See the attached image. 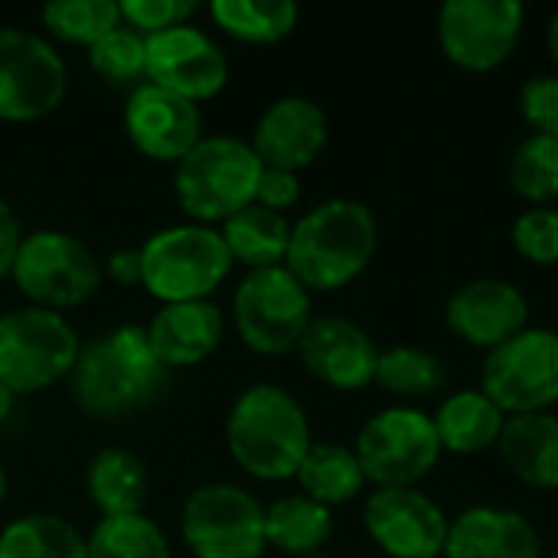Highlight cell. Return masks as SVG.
I'll list each match as a JSON object with an SVG mask.
<instances>
[{"label": "cell", "instance_id": "6da1fadb", "mask_svg": "<svg viewBox=\"0 0 558 558\" xmlns=\"http://www.w3.org/2000/svg\"><path fill=\"white\" fill-rule=\"evenodd\" d=\"M376 213L353 196H333L291 222L284 268L311 291L333 294L350 288L376 258Z\"/></svg>", "mask_w": 558, "mask_h": 558}, {"label": "cell", "instance_id": "7a4b0ae2", "mask_svg": "<svg viewBox=\"0 0 558 558\" xmlns=\"http://www.w3.org/2000/svg\"><path fill=\"white\" fill-rule=\"evenodd\" d=\"M314 438L304 405L275 383H255L229 409L226 448L255 481H294Z\"/></svg>", "mask_w": 558, "mask_h": 558}, {"label": "cell", "instance_id": "3957f363", "mask_svg": "<svg viewBox=\"0 0 558 558\" xmlns=\"http://www.w3.org/2000/svg\"><path fill=\"white\" fill-rule=\"evenodd\" d=\"M72 396L95 418H121L157 399L167 369L157 360L147 327L124 324L82 347L72 369Z\"/></svg>", "mask_w": 558, "mask_h": 558}, {"label": "cell", "instance_id": "277c9868", "mask_svg": "<svg viewBox=\"0 0 558 558\" xmlns=\"http://www.w3.org/2000/svg\"><path fill=\"white\" fill-rule=\"evenodd\" d=\"M265 163L248 141L232 134H206L173 173V193L190 222L222 226L229 216L255 203Z\"/></svg>", "mask_w": 558, "mask_h": 558}, {"label": "cell", "instance_id": "5b68a950", "mask_svg": "<svg viewBox=\"0 0 558 558\" xmlns=\"http://www.w3.org/2000/svg\"><path fill=\"white\" fill-rule=\"evenodd\" d=\"M141 288L160 304L209 301L235 268L219 229L199 222H180L154 232L141 245Z\"/></svg>", "mask_w": 558, "mask_h": 558}, {"label": "cell", "instance_id": "8992f818", "mask_svg": "<svg viewBox=\"0 0 558 558\" xmlns=\"http://www.w3.org/2000/svg\"><path fill=\"white\" fill-rule=\"evenodd\" d=\"M10 278L16 291L29 301V307L62 314L98 294L105 281V265L72 232L36 229L23 235Z\"/></svg>", "mask_w": 558, "mask_h": 558}, {"label": "cell", "instance_id": "52a82bcc", "mask_svg": "<svg viewBox=\"0 0 558 558\" xmlns=\"http://www.w3.org/2000/svg\"><path fill=\"white\" fill-rule=\"evenodd\" d=\"M82 343L65 314L16 307L0 314V383L13 396L43 392L72 376Z\"/></svg>", "mask_w": 558, "mask_h": 558}, {"label": "cell", "instance_id": "ba28073f", "mask_svg": "<svg viewBox=\"0 0 558 558\" xmlns=\"http://www.w3.org/2000/svg\"><path fill=\"white\" fill-rule=\"evenodd\" d=\"M366 484L418 487L441 461V441L432 412L418 405H386L369 415L353 441Z\"/></svg>", "mask_w": 558, "mask_h": 558}, {"label": "cell", "instance_id": "9c48e42d", "mask_svg": "<svg viewBox=\"0 0 558 558\" xmlns=\"http://www.w3.org/2000/svg\"><path fill=\"white\" fill-rule=\"evenodd\" d=\"M239 340L258 356H284L298 350L314 320V294L281 265L248 271L232 298Z\"/></svg>", "mask_w": 558, "mask_h": 558}, {"label": "cell", "instance_id": "30bf717a", "mask_svg": "<svg viewBox=\"0 0 558 558\" xmlns=\"http://www.w3.org/2000/svg\"><path fill=\"white\" fill-rule=\"evenodd\" d=\"M180 533L196 558H262L265 507L245 487L216 481L196 487L180 513Z\"/></svg>", "mask_w": 558, "mask_h": 558}, {"label": "cell", "instance_id": "8fae6325", "mask_svg": "<svg viewBox=\"0 0 558 558\" xmlns=\"http://www.w3.org/2000/svg\"><path fill=\"white\" fill-rule=\"evenodd\" d=\"M481 389L507 418L553 412L558 405V330L526 327L487 353Z\"/></svg>", "mask_w": 558, "mask_h": 558}, {"label": "cell", "instance_id": "7c38bea8", "mask_svg": "<svg viewBox=\"0 0 558 558\" xmlns=\"http://www.w3.org/2000/svg\"><path fill=\"white\" fill-rule=\"evenodd\" d=\"M65 88V59L46 36L0 26V121H39L62 105Z\"/></svg>", "mask_w": 558, "mask_h": 558}, {"label": "cell", "instance_id": "4fadbf2b", "mask_svg": "<svg viewBox=\"0 0 558 558\" xmlns=\"http://www.w3.org/2000/svg\"><path fill=\"white\" fill-rule=\"evenodd\" d=\"M523 26L520 0H448L438 10V46L464 72H494L517 52Z\"/></svg>", "mask_w": 558, "mask_h": 558}, {"label": "cell", "instance_id": "5bb4252c", "mask_svg": "<svg viewBox=\"0 0 558 558\" xmlns=\"http://www.w3.org/2000/svg\"><path fill=\"white\" fill-rule=\"evenodd\" d=\"M363 526L389 558H441L451 517L422 487H376L363 504Z\"/></svg>", "mask_w": 558, "mask_h": 558}, {"label": "cell", "instance_id": "9a60e30c", "mask_svg": "<svg viewBox=\"0 0 558 558\" xmlns=\"http://www.w3.org/2000/svg\"><path fill=\"white\" fill-rule=\"evenodd\" d=\"M147 82L199 105L226 88L229 56L206 29L180 23L147 36Z\"/></svg>", "mask_w": 558, "mask_h": 558}, {"label": "cell", "instance_id": "2e32d148", "mask_svg": "<svg viewBox=\"0 0 558 558\" xmlns=\"http://www.w3.org/2000/svg\"><path fill=\"white\" fill-rule=\"evenodd\" d=\"M448 330L484 356L530 327V298L507 278H474L445 304Z\"/></svg>", "mask_w": 558, "mask_h": 558}, {"label": "cell", "instance_id": "e0dca14e", "mask_svg": "<svg viewBox=\"0 0 558 558\" xmlns=\"http://www.w3.org/2000/svg\"><path fill=\"white\" fill-rule=\"evenodd\" d=\"M124 131L131 144L157 163H180L206 137L199 105L150 82L131 88L124 101Z\"/></svg>", "mask_w": 558, "mask_h": 558}, {"label": "cell", "instance_id": "ac0fdd59", "mask_svg": "<svg viewBox=\"0 0 558 558\" xmlns=\"http://www.w3.org/2000/svg\"><path fill=\"white\" fill-rule=\"evenodd\" d=\"M304 369L340 392H360L376 383L379 347L376 340L350 317L324 314L314 317L298 343Z\"/></svg>", "mask_w": 558, "mask_h": 558}, {"label": "cell", "instance_id": "d6986e66", "mask_svg": "<svg viewBox=\"0 0 558 558\" xmlns=\"http://www.w3.org/2000/svg\"><path fill=\"white\" fill-rule=\"evenodd\" d=\"M330 141V118L327 111L304 95H284L271 101L255 128H252V150L271 170L301 173L307 170Z\"/></svg>", "mask_w": 558, "mask_h": 558}, {"label": "cell", "instance_id": "ffe728a7", "mask_svg": "<svg viewBox=\"0 0 558 558\" xmlns=\"http://www.w3.org/2000/svg\"><path fill=\"white\" fill-rule=\"evenodd\" d=\"M536 523L510 507H468L451 520L441 558H543Z\"/></svg>", "mask_w": 558, "mask_h": 558}, {"label": "cell", "instance_id": "44dd1931", "mask_svg": "<svg viewBox=\"0 0 558 558\" xmlns=\"http://www.w3.org/2000/svg\"><path fill=\"white\" fill-rule=\"evenodd\" d=\"M226 333V317L213 301L163 304L147 324V340L163 369H186L209 360Z\"/></svg>", "mask_w": 558, "mask_h": 558}, {"label": "cell", "instance_id": "7402d4cb", "mask_svg": "<svg viewBox=\"0 0 558 558\" xmlns=\"http://www.w3.org/2000/svg\"><path fill=\"white\" fill-rule=\"evenodd\" d=\"M438 441L445 454L458 458H477L487 451H497L507 415L494 405V399L477 389H458L438 402L432 412Z\"/></svg>", "mask_w": 558, "mask_h": 558}, {"label": "cell", "instance_id": "603a6c76", "mask_svg": "<svg viewBox=\"0 0 558 558\" xmlns=\"http://www.w3.org/2000/svg\"><path fill=\"white\" fill-rule=\"evenodd\" d=\"M507 471L533 487V490H558V415L533 412L510 415L497 445Z\"/></svg>", "mask_w": 558, "mask_h": 558}, {"label": "cell", "instance_id": "cb8c5ba5", "mask_svg": "<svg viewBox=\"0 0 558 558\" xmlns=\"http://www.w3.org/2000/svg\"><path fill=\"white\" fill-rule=\"evenodd\" d=\"M219 235L235 265H242L248 271L281 268L288 262L291 219L252 203V206L239 209L235 216H229L219 226Z\"/></svg>", "mask_w": 558, "mask_h": 558}, {"label": "cell", "instance_id": "d4e9b609", "mask_svg": "<svg viewBox=\"0 0 558 558\" xmlns=\"http://www.w3.org/2000/svg\"><path fill=\"white\" fill-rule=\"evenodd\" d=\"M147 487H150V477H147L144 461L124 448H105L88 461L85 490H88L92 507L101 513V520L141 513Z\"/></svg>", "mask_w": 558, "mask_h": 558}, {"label": "cell", "instance_id": "484cf974", "mask_svg": "<svg viewBox=\"0 0 558 558\" xmlns=\"http://www.w3.org/2000/svg\"><path fill=\"white\" fill-rule=\"evenodd\" d=\"M333 536V510L317 500L298 494L278 497L265 507V539L268 549H278L288 558L324 553Z\"/></svg>", "mask_w": 558, "mask_h": 558}, {"label": "cell", "instance_id": "4316f807", "mask_svg": "<svg viewBox=\"0 0 558 558\" xmlns=\"http://www.w3.org/2000/svg\"><path fill=\"white\" fill-rule=\"evenodd\" d=\"M294 481L304 497L317 500L327 510L353 504L366 487V477L353 448L337 445V441H314Z\"/></svg>", "mask_w": 558, "mask_h": 558}, {"label": "cell", "instance_id": "83f0119b", "mask_svg": "<svg viewBox=\"0 0 558 558\" xmlns=\"http://www.w3.org/2000/svg\"><path fill=\"white\" fill-rule=\"evenodd\" d=\"M213 23L248 46H271L294 33L301 10L291 0H213Z\"/></svg>", "mask_w": 558, "mask_h": 558}, {"label": "cell", "instance_id": "f1b7e54d", "mask_svg": "<svg viewBox=\"0 0 558 558\" xmlns=\"http://www.w3.org/2000/svg\"><path fill=\"white\" fill-rule=\"evenodd\" d=\"M0 558H88V546L69 520L56 513H29L3 526Z\"/></svg>", "mask_w": 558, "mask_h": 558}, {"label": "cell", "instance_id": "f546056e", "mask_svg": "<svg viewBox=\"0 0 558 558\" xmlns=\"http://www.w3.org/2000/svg\"><path fill=\"white\" fill-rule=\"evenodd\" d=\"M373 386H379L383 392L399 399V405H412L418 399L441 392L445 366L432 350H422L412 343H396L389 350H379V366H376Z\"/></svg>", "mask_w": 558, "mask_h": 558}, {"label": "cell", "instance_id": "4dcf8cb0", "mask_svg": "<svg viewBox=\"0 0 558 558\" xmlns=\"http://www.w3.org/2000/svg\"><path fill=\"white\" fill-rule=\"evenodd\" d=\"M85 546L88 558H170L163 530L144 513L98 520L85 536Z\"/></svg>", "mask_w": 558, "mask_h": 558}, {"label": "cell", "instance_id": "1f68e13d", "mask_svg": "<svg viewBox=\"0 0 558 558\" xmlns=\"http://www.w3.org/2000/svg\"><path fill=\"white\" fill-rule=\"evenodd\" d=\"M49 36L69 46H95L105 33L121 26L118 0H56L39 10Z\"/></svg>", "mask_w": 558, "mask_h": 558}, {"label": "cell", "instance_id": "d6a6232c", "mask_svg": "<svg viewBox=\"0 0 558 558\" xmlns=\"http://www.w3.org/2000/svg\"><path fill=\"white\" fill-rule=\"evenodd\" d=\"M510 186L530 206H553L558 199V137L530 134L510 157Z\"/></svg>", "mask_w": 558, "mask_h": 558}, {"label": "cell", "instance_id": "836d02e7", "mask_svg": "<svg viewBox=\"0 0 558 558\" xmlns=\"http://www.w3.org/2000/svg\"><path fill=\"white\" fill-rule=\"evenodd\" d=\"M88 65L108 82H137L147 78V36L131 26H114L95 46H88Z\"/></svg>", "mask_w": 558, "mask_h": 558}, {"label": "cell", "instance_id": "e575fe53", "mask_svg": "<svg viewBox=\"0 0 558 558\" xmlns=\"http://www.w3.org/2000/svg\"><path fill=\"white\" fill-rule=\"evenodd\" d=\"M510 242L517 255L536 268H558V209L530 206L513 219Z\"/></svg>", "mask_w": 558, "mask_h": 558}, {"label": "cell", "instance_id": "d590c367", "mask_svg": "<svg viewBox=\"0 0 558 558\" xmlns=\"http://www.w3.org/2000/svg\"><path fill=\"white\" fill-rule=\"evenodd\" d=\"M118 7H121V23L141 36H157L163 29L190 23V16L199 10L196 0H121Z\"/></svg>", "mask_w": 558, "mask_h": 558}, {"label": "cell", "instance_id": "8d00e7d4", "mask_svg": "<svg viewBox=\"0 0 558 558\" xmlns=\"http://www.w3.org/2000/svg\"><path fill=\"white\" fill-rule=\"evenodd\" d=\"M520 114L533 134L558 137V72H536L523 82Z\"/></svg>", "mask_w": 558, "mask_h": 558}, {"label": "cell", "instance_id": "74e56055", "mask_svg": "<svg viewBox=\"0 0 558 558\" xmlns=\"http://www.w3.org/2000/svg\"><path fill=\"white\" fill-rule=\"evenodd\" d=\"M255 203L288 216V209H294L301 203V173H288V170H262L258 190H255Z\"/></svg>", "mask_w": 558, "mask_h": 558}, {"label": "cell", "instance_id": "f35d334b", "mask_svg": "<svg viewBox=\"0 0 558 558\" xmlns=\"http://www.w3.org/2000/svg\"><path fill=\"white\" fill-rule=\"evenodd\" d=\"M20 242H23L20 219L13 213V206L0 196V281L10 278V268H13V258H16Z\"/></svg>", "mask_w": 558, "mask_h": 558}, {"label": "cell", "instance_id": "ab89813d", "mask_svg": "<svg viewBox=\"0 0 558 558\" xmlns=\"http://www.w3.org/2000/svg\"><path fill=\"white\" fill-rule=\"evenodd\" d=\"M105 275L121 284V288H141L144 281V265H141V248H118L105 258Z\"/></svg>", "mask_w": 558, "mask_h": 558}, {"label": "cell", "instance_id": "60d3db41", "mask_svg": "<svg viewBox=\"0 0 558 558\" xmlns=\"http://www.w3.org/2000/svg\"><path fill=\"white\" fill-rule=\"evenodd\" d=\"M546 49H549V59L558 72V10L549 16V26H546Z\"/></svg>", "mask_w": 558, "mask_h": 558}, {"label": "cell", "instance_id": "b9f144b4", "mask_svg": "<svg viewBox=\"0 0 558 558\" xmlns=\"http://www.w3.org/2000/svg\"><path fill=\"white\" fill-rule=\"evenodd\" d=\"M13 399H16V396H13V392H10V389L0 383V425L10 418V412H13Z\"/></svg>", "mask_w": 558, "mask_h": 558}, {"label": "cell", "instance_id": "7bdbcfd3", "mask_svg": "<svg viewBox=\"0 0 558 558\" xmlns=\"http://www.w3.org/2000/svg\"><path fill=\"white\" fill-rule=\"evenodd\" d=\"M3 500H7V471L0 468V507H3Z\"/></svg>", "mask_w": 558, "mask_h": 558}, {"label": "cell", "instance_id": "ee69618b", "mask_svg": "<svg viewBox=\"0 0 558 558\" xmlns=\"http://www.w3.org/2000/svg\"><path fill=\"white\" fill-rule=\"evenodd\" d=\"M298 558H337V556H327V553H314V556H298Z\"/></svg>", "mask_w": 558, "mask_h": 558}, {"label": "cell", "instance_id": "f6af8a7d", "mask_svg": "<svg viewBox=\"0 0 558 558\" xmlns=\"http://www.w3.org/2000/svg\"><path fill=\"white\" fill-rule=\"evenodd\" d=\"M543 558H558V553H553V556H543Z\"/></svg>", "mask_w": 558, "mask_h": 558}]
</instances>
